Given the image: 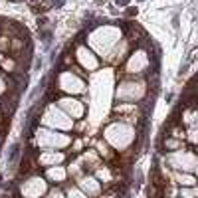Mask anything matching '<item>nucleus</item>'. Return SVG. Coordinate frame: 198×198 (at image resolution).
<instances>
[{"mask_svg": "<svg viewBox=\"0 0 198 198\" xmlns=\"http://www.w3.org/2000/svg\"><path fill=\"white\" fill-rule=\"evenodd\" d=\"M18 151H20V143H16V145L12 147V151H10V160H16V157H18Z\"/></svg>", "mask_w": 198, "mask_h": 198, "instance_id": "nucleus-1", "label": "nucleus"}, {"mask_svg": "<svg viewBox=\"0 0 198 198\" xmlns=\"http://www.w3.org/2000/svg\"><path fill=\"white\" fill-rule=\"evenodd\" d=\"M127 14H129V16H135V14H137V8H129Z\"/></svg>", "mask_w": 198, "mask_h": 198, "instance_id": "nucleus-2", "label": "nucleus"}, {"mask_svg": "<svg viewBox=\"0 0 198 198\" xmlns=\"http://www.w3.org/2000/svg\"><path fill=\"white\" fill-rule=\"evenodd\" d=\"M117 4H121V6H127V4H129V0H117Z\"/></svg>", "mask_w": 198, "mask_h": 198, "instance_id": "nucleus-3", "label": "nucleus"}]
</instances>
